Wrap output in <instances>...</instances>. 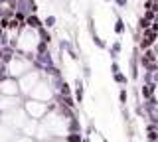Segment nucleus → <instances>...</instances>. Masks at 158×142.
Masks as SVG:
<instances>
[{
    "label": "nucleus",
    "mask_w": 158,
    "mask_h": 142,
    "mask_svg": "<svg viewBox=\"0 0 158 142\" xmlns=\"http://www.w3.org/2000/svg\"><path fill=\"white\" fill-rule=\"evenodd\" d=\"M75 115L49 103L42 119H30L24 109H14L0 116V142H69V119Z\"/></svg>",
    "instance_id": "1"
},
{
    "label": "nucleus",
    "mask_w": 158,
    "mask_h": 142,
    "mask_svg": "<svg viewBox=\"0 0 158 142\" xmlns=\"http://www.w3.org/2000/svg\"><path fill=\"white\" fill-rule=\"evenodd\" d=\"M73 99H75L77 105H81L83 103V97H85V81H83V77H77L75 81H73Z\"/></svg>",
    "instance_id": "2"
},
{
    "label": "nucleus",
    "mask_w": 158,
    "mask_h": 142,
    "mask_svg": "<svg viewBox=\"0 0 158 142\" xmlns=\"http://www.w3.org/2000/svg\"><path fill=\"white\" fill-rule=\"evenodd\" d=\"M156 83L152 81V83H142L140 85V97H142V101H148L150 97H154V93H156Z\"/></svg>",
    "instance_id": "3"
},
{
    "label": "nucleus",
    "mask_w": 158,
    "mask_h": 142,
    "mask_svg": "<svg viewBox=\"0 0 158 142\" xmlns=\"http://www.w3.org/2000/svg\"><path fill=\"white\" fill-rule=\"evenodd\" d=\"M42 26H44V20L38 16V14H28V16H26V28H28V30H34V32H36Z\"/></svg>",
    "instance_id": "4"
},
{
    "label": "nucleus",
    "mask_w": 158,
    "mask_h": 142,
    "mask_svg": "<svg viewBox=\"0 0 158 142\" xmlns=\"http://www.w3.org/2000/svg\"><path fill=\"white\" fill-rule=\"evenodd\" d=\"M121 51H123V43L118 40H115L111 46H109V57H111V61H117L118 55H121Z\"/></svg>",
    "instance_id": "5"
},
{
    "label": "nucleus",
    "mask_w": 158,
    "mask_h": 142,
    "mask_svg": "<svg viewBox=\"0 0 158 142\" xmlns=\"http://www.w3.org/2000/svg\"><path fill=\"white\" fill-rule=\"evenodd\" d=\"M36 34H38V38H40V42H44V43H48V46H52L53 43V36L49 34V30L48 28H40V30H36Z\"/></svg>",
    "instance_id": "6"
},
{
    "label": "nucleus",
    "mask_w": 158,
    "mask_h": 142,
    "mask_svg": "<svg viewBox=\"0 0 158 142\" xmlns=\"http://www.w3.org/2000/svg\"><path fill=\"white\" fill-rule=\"evenodd\" d=\"M113 32H115L117 36H123V34L127 32V24H125V20H123L121 16H117V18H115V26H113Z\"/></svg>",
    "instance_id": "7"
},
{
    "label": "nucleus",
    "mask_w": 158,
    "mask_h": 142,
    "mask_svg": "<svg viewBox=\"0 0 158 142\" xmlns=\"http://www.w3.org/2000/svg\"><path fill=\"white\" fill-rule=\"evenodd\" d=\"M111 77H113V81H115L117 85H121V87H127V85H128V81H131V79H128V75H125L123 71H118V73H113Z\"/></svg>",
    "instance_id": "8"
},
{
    "label": "nucleus",
    "mask_w": 158,
    "mask_h": 142,
    "mask_svg": "<svg viewBox=\"0 0 158 142\" xmlns=\"http://www.w3.org/2000/svg\"><path fill=\"white\" fill-rule=\"evenodd\" d=\"M63 51L67 53V57H69V59H71V61H79V59H81V57H79V53H77V50H75V47H73V43H71V42L67 43V47H65V50H63Z\"/></svg>",
    "instance_id": "9"
},
{
    "label": "nucleus",
    "mask_w": 158,
    "mask_h": 142,
    "mask_svg": "<svg viewBox=\"0 0 158 142\" xmlns=\"http://www.w3.org/2000/svg\"><path fill=\"white\" fill-rule=\"evenodd\" d=\"M146 140L148 142H158V124H156V128H148L146 126Z\"/></svg>",
    "instance_id": "10"
},
{
    "label": "nucleus",
    "mask_w": 158,
    "mask_h": 142,
    "mask_svg": "<svg viewBox=\"0 0 158 142\" xmlns=\"http://www.w3.org/2000/svg\"><path fill=\"white\" fill-rule=\"evenodd\" d=\"M57 24V18L53 16V14H49V16L44 18V28H48V30H52V28H56Z\"/></svg>",
    "instance_id": "11"
},
{
    "label": "nucleus",
    "mask_w": 158,
    "mask_h": 142,
    "mask_svg": "<svg viewBox=\"0 0 158 142\" xmlns=\"http://www.w3.org/2000/svg\"><path fill=\"white\" fill-rule=\"evenodd\" d=\"M91 40H93V43H95L99 50H107V42H105V40H101V36H99V34H93Z\"/></svg>",
    "instance_id": "12"
},
{
    "label": "nucleus",
    "mask_w": 158,
    "mask_h": 142,
    "mask_svg": "<svg viewBox=\"0 0 158 142\" xmlns=\"http://www.w3.org/2000/svg\"><path fill=\"white\" fill-rule=\"evenodd\" d=\"M81 77H83V81L89 83V79H91V65L89 63H83L81 65Z\"/></svg>",
    "instance_id": "13"
},
{
    "label": "nucleus",
    "mask_w": 158,
    "mask_h": 142,
    "mask_svg": "<svg viewBox=\"0 0 158 142\" xmlns=\"http://www.w3.org/2000/svg\"><path fill=\"white\" fill-rule=\"evenodd\" d=\"M128 101V91L127 87H121V91H118V103H121V107H125Z\"/></svg>",
    "instance_id": "14"
},
{
    "label": "nucleus",
    "mask_w": 158,
    "mask_h": 142,
    "mask_svg": "<svg viewBox=\"0 0 158 142\" xmlns=\"http://www.w3.org/2000/svg\"><path fill=\"white\" fill-rule=\"evenodd\" d=\"M146 28H150V22L144 20V18H138V32H142V30H146Z\"/></svg>",
    "instance_id": "15"
},
{
    "label": "nucleus",
    "mask_w": 158,
    "mask_h": 142,
    "mask_svg": "<svg viewBox=\"0 0 158 142\" xmlns=\"http://www.w3.org/2000/svg\"><path fill=\"white\" fill-rule=\"evenodd\" d=\"M142 18H144V20H148V22H154V18H156V14L152 12V10H144V14H142Z\"/></svg>",
    "instance_id": "16"
},
{
    "label": "nucleus",
    "mask_w": 158,
    "mask_h": 142,
    "mask_svg": "<svg viewBox=\"0 0 158 142\" xmlns=\"http://www.w3.org/2000/svg\"><path fill=\"white\" fill-rule=\"evenodd\" d=\"M142 83H152V71H142Z\"/></svg>",
    "instance_id": "17"
},
{
    "label": "nucleus",
    "mask_w": 158,
    "mask_h": 142,
    "mask_svg": "<svg viewBox=\"0 0 158 142\" xmlns=\"http://www.w3.org/2000/svg\"><path fill=\"white\" fill-rule=\"evenodd\" d=\"M38 4H36V0H30V14H38Z\"/></svg>",
    "instance_id": "18"
},
{
    "label": "nucleus",
    "mask_w": 158,
    "mask_h": 142,
    "mask_svg": "<svg viewBox=\"0 0 158 142\" xmlns=\"http://www.w3.org/2000/svg\"><path fill=\"white\" fill-rule=\"evenodd\" d=\"M121 71V65H118V61H111V75L113 73H118Z\"/></svg>",
    "instance_id": "19"
},
{
    "label": "nucleus",
    "mask_w": 158,
    "mask_h": 142,
    "mask_svg": "<svg viewBox=\"0 0 158 142\" xmlns=\"http://www.w3.org/2000/svg\"><path fill=\"white\" fill-rule=\"evenodd\" d=\"M115 4H117V6H121V8H127L128 6V0H115Z\"/></svg>",
    "instance_id": "20"
},
{
    "label": "nucleus",
    "mask_w": 158,
    "mask_h": 142,
    "mask_svg": "<svg viewBox=\"0 0 158 142\" xmlns=\"http://www.w3.org/2000/svg\"><path fill=\"white\" fill-rule=\"evenodd\" d=\"M150 30L158 34V22H152V24H150Z\"/></svg>",
    "instance_id": "21"
},
{
    "label": "nucleus",
    "mask_w": 158,
    "mask_h": 142,
    "mask_svg": "<svg viewBox=\"0 0 158 142\" xmlns=\"http://www.w3.org/2000/svg\"><path fill=\"white\" fill-rule=\"evenodd\" d=\"M4 77H6V75H0V81H2V79H4Z\"/></svg>",
    "instance_id": "22"
},
{
    "label": "nucleus",
    "mask_w": 158,
    "mask_h": 142,
    "mask_svg": "<svg viewBox=\"0 0 158 142\" xmlns=\"http://www.w3.org/2000/svg\"><path fill=\"white\" fill-rule=\"evenodd\" d=\"M105 2H111V0H105Z\"/></svg>",
    "instance_id": "23"
},
{
    "label": "nucleus",
    "mask_w": 158,
    "mask_h": 142,
    "mask_svg": "<svg viewBox=\"0 0 158 142\" xmlns=\"http://www.w3.org/2000/svg\"><path fill=\"white\" fill-rule=\"evenodd\" d=\"M152 2H158V0H152Z\"/></svg>",
    "instance_id": "24"
},
{
    "label": "nucleus",
    "mask_w": 158,
    "mask_h": 142,
    "mask_svg": "<svg viewBox=\"0 0 158 142\" xmlns=\"http://www.w3.org/2000/svg\"><path fill=\"white\" fill-rule=\"evenodd\" d=\"M0 8H2V4H0Z\"/></svg>",
    "instance_id": "25"
}]
</instances>
